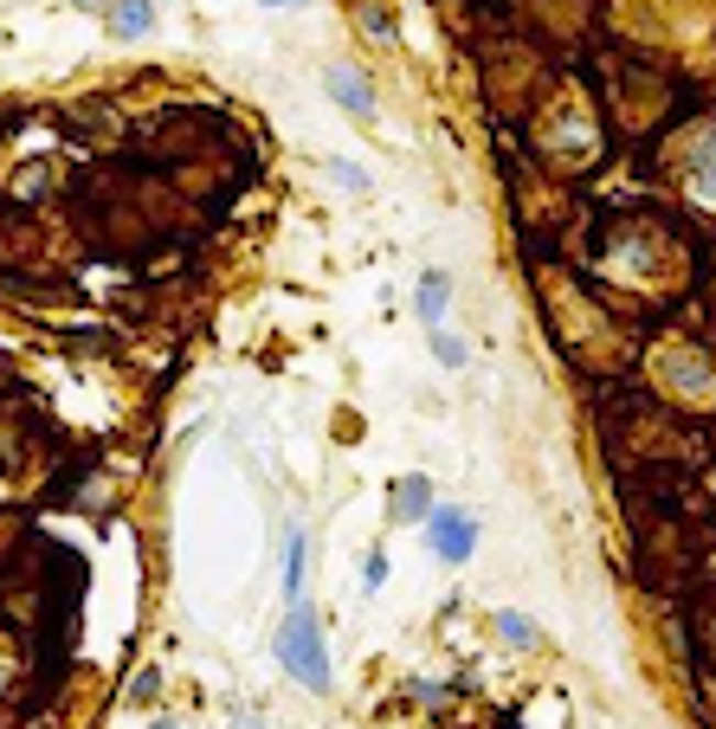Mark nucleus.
<instances>
[{
  "mask_svg": "<svg viewBox=\"0 0 716 729\" xmlns=\"http://www.w3.org/2000/svg\"><path fill=\"white\" fill-rule=\"evenodd\" d=\"M362 582H368V594H375V587H387V555H382V549L368 555V568H362Z\"/></svg>",
  "mask_w": 716,
  "mask_h": 729,
  "instance_id": "ddd939ff",
  "label": "nucleus"
},
{
  "mask_svg": "<svg viewBox=\"0 0 716 729\" xmlns=\"http://www.w3.org/2000/svg\"><path fill=\"white\" fill-rule=\"evenodd\" d=\"M323 91H330V98L342 103L355 123H375V91H368V78H362V71H349V65H330V71H323Z\"/></svg>",
  "mask_w": 716,
  "mask_h": 729,
  "instance_id": "7ed1b4c3",
  "label": "nucleus"
},
{
  "mask_svg": "<svg viewBox=\"0 0 716 729\" xmlns=\"http://www.w3.org/2000/svg\"><path fill=\"white\" fill-rule=\"evenodd\" d=\"M265 7H290V0H265Z\"/></svg>",
  "mask_w": 716,
  "mask_h": 729,
  "instance_id": "4468645a",
  "label": "nucleus"
},
{
  "mask_svg": "<svg viewBox=\"0 0 716 729\" xmlns=\"http://www.w3.org/2000/svg\"><path fill=\"white\" fill-rule=\"evenodd\" d=\"M427 510H432L427 478H400V485H394V523H427Z\"/></svg>",
  "mask_w": 716,
  "mask_h": 729,
  "instance_id": "20e7f679",
  "label": "nucleus"
},
{
  "mask_svg": "<svg viewBox=\"0 0 716 729\" xmlns=\"http://www.w3.org/2000/svg\"><path fill=\"white\" fill-rule=\"evenodd\" d=\"M330 175L342 181V188H355V195H368V175L362 168H349V162H330Z\"/></svg>",
  "mask_w": 716,
  "mask_h": 729,
  "instance_id": "f8f14e48",
  "label": "nucleus"
},
{
  "mask_svg": "<svg viewBox=\"0 0 716 729\" xmlns=\"http://www.w3.org/2000/svg\"><path fill=\"white\" fill-rule=\"evenodd\" d=\"M432 355H439L445 368H459V362H465V342H459V336H445V323H432Z\"/></svg>",
  "mask_w": 716,
  "mask_h": 729,
  "instance_id": "9b49d317",
  "label": "nucleus"
},
{
  "mask_svg": "<svg viewBox=\"0 0 716 729\" xmlns=\"http://www.w3.org/2000/svg\"><path fill=\"white\" fill-rule=\"evenodd\" d=\"M304 568H310V535H285V600H304Z\"/></svg>",
  "mask_w": 716,
  "mask_h": 729,
  "instance_id": "39448f33",
  "label": "nucleus"
},
{
  "mask_svg": "<svg viewBox=\"0 0 716 729\" xmlns=\"http://www.w3.org/2000/svg\"><path fill=\"white\" fill-rule=\"evenodd\" d=\"M497 639H504V645H517V652H529V645H536V627H529L524 614H510V607H504V614H497Z\"/></svg>",
  "mask_w": 716,
  "mask_h": 729,
  "instance_id": "9d476101",
  "label": "nucleus"
},
{
  "mask_svg": "<svg viewBox=\"0 0 716 729\" xmlns=\"http://www.w3.org/2000/svg\"><path fill=\"white\" fill-rule=\"evenodd\" d=\"M148 26H155V7H148V0H123V7L110 13V33H117V40H143Z\"/></svg>",
  "mask_w": 716,
  "mask_h": 729,
  "instance_id": "423d86ee",
  "label": "nucleus"
},
{
  "mask_svg": "<svg viewBox=\"0 0 716 729\" xmlns=\"http://www.w3.org/2000/svg\"><path fill=\"white\" fill-rule=\"evenodd\" d=\"M445 297H452V278H445V272H427V278H420V323H445Z\"/></svg>",
  "mask_w": 716,
  "mask_h": 729,
  "instance_id": "0eeeda50",
  "label": "nucleus"
},
{
  "mask_svg": "<svg viewBox=\"0 0 716 729\" xmlns=\"http://www.w3.org/2000/svg\"><path fill=\"white\" fill-rule=\"evenodd\" d=\"M427 542H432V555L465 562L477 549V517L472 510H427Z\"/></svg>",
  "mask_w": 716,
  "mask_h": 729,
  "instance_id": "f03ea898",
  "label": "nucleus"
},
{
  "mask_svg": "<svg viewBox=\"0 0 716 729\" xmlns=\"http://www.w3.org/2000/svg\"><path fill=\"white\" fill-rule=\"evenodd\" d=\"M665 375H671V382H678L684 394H711V388H716V368H697V355H671Z\"/></svg>",
  "mask_w": 716,
  "mask_h": 729,
  "instance_id": "6e6552de",
  "label": "nucleus"
},
{
  "mask_svg": "<svg viewBox=\"0 0 716 729\" xmlns=\"http://www.w3.org/2000/svg\"><path fill=\"white\" fill-rule=\"evenodd\" d=\"M691 181H697V195L716 200V130L711 136H697V148H691Z\"/></svg>",
  "mask_w": 716,
  "mask_h": 729,
  "instance_id": "1a4fd4ad",
  "label": "nucleus"
},
{
  "mask_svg": "<svg viewBox=\"0 0 716 729\" xmlns=\"http://www.w3.org/2000/svg\"><path fill=\"white\" fill-rule=\"evenodd\" d=\"M272 652H278V665H285L290 678L304 684V691H330V645H323V627H317V614H310V600H290L285 627L272 639Z\"/></svg>",
  "mask_w": 716,
  "mask_h": 729,
  "instance_id": "f257e3e1",
  "label": "nucleus"
}]
</instances>
